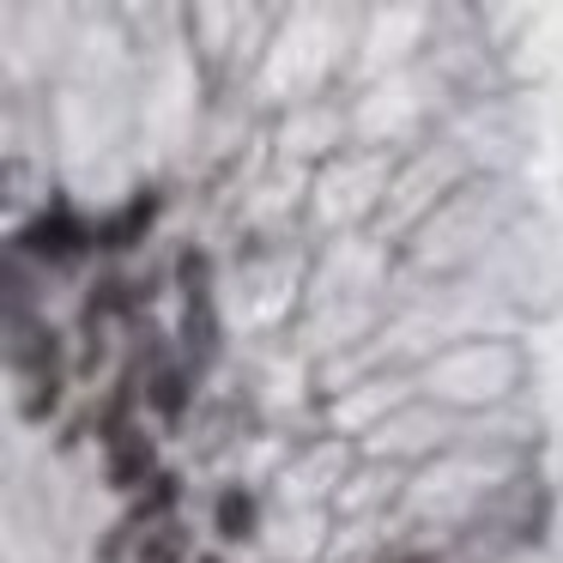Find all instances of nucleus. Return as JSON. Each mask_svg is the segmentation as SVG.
Returning <instances> with one entry per match:
<instances>
[{
    "mask_svg": "<svg viewBox=\"0 0 563 563\" xmlns=\"http://www.w3.org/2000/svg\"><path fill=\"white\" fill-rule=\"evenodd\" d=\"M31 249H37V255L67 261V255H79V249H86V231H79V219H67V212H49V219L31 224Z\"/></svg>",
    "mask_w": 563,
    "mask_h": 563,
    "instance_id": "obj_1",
    "label": "nucleus"
},
{
    "mask_svg": "<svg viewBox=\"0 0 563 563\" xmlns=\"http://www.w3.org/2000/svg\"><path fill=\"white\" fill-rule=\"evenodd\" d=\"M152 473V442L146 437H122L115 442V454H110V485H140V478Z\"/></svg>",
    "mask_w": 563,
    "mask_h": 563,
    "instance_id": "obj_2",
    "label": "nucleus"
},
{
    "mask_svg": "<svg viewBox=\"0 0 563 563\" xmlns=\"http://www.w3.org/2000/svg\"><path fill=\"white\" fill-rule=\"evenodd\" d=\"M146 219H152V195H140L134 207H122L110 224H103V243H110V249H128V243H140V236H146Z\"/></svg>",
    "mask_w": 563,
    "mask_h": 563,
    "instance_id": "obj_3",
    "label": "nucleus"
},
{
    "mask_svg": "<svg viewBox=\"0 0 563 563\" xmlns=\"http://www.w3.org/2000/svg\"><path fill=\"white\" fill-rule=\"evenodd\" d=\"M249 527H255V503H249V490H219V533L224 539H249Z\"/></svg>",
    "mask_w": 563,
    "mask_h": 563,
    "instance_id": "obj_4",
    "label": "nucleus"
},
{
    "mask_svg": "<svg viewBox=\"0 0 563 563\" xmlns=\"http://www.w3.org/2000/svg\"><path fill=\"white\" fill-rule=\"evenodd\" d=\"M152 406H158L164 418H176L188 406V382L176 376V369H158V376H152Z\"/></svg>",
    "mask_w": 563,
    "mask_h": 563,
    "instance_id": "obj_5",
    "label": "nucleus"
},
{
    "mask_svg": "<svg viewBox=\"0 0 563 563\" xmlns=\"http://www.w3.org/2000/svg\"><path fill=\"white\" fill-rule=\"evenodd\" d=\"M176 551H183V527H170V533H158L146 551H140V558H146V563H170Z\"/></svg>",
    "mask_w": 563,
    "mask_h": 563,
    "instance_id": "obj_6",
    "label": "nucleus"
},
{
    "mask_svg": "<svg viewBox=\"0 0 563 563\" xmlns=\"http://www.w3.org/2000/svg\"><path fill=\"white\" fill-rule=\"evenodd\" d=\"M164 503H176V478H158V485H152V497L140 503V515H158Z\"/></svg>",
    "mask_w": 563,
    "mask_h": 563,
    "instance_id": "obj_7",
    "label": "nucleus"
},
{
    "mask_svg": "<svg viewBox=\"0 0 563 563\" xmlns=\"http://www.w3.org/2000/svg\"><path fill=\"white\" fill-rule=\"evenodd\" d=\"M412 563H424V558H412Z\"/></svg>",
    "mask_w": 563,
    "mask_h": 563,
    "instance_id": "obj_8",
    "label": "nucleus"
}]
</instances>
